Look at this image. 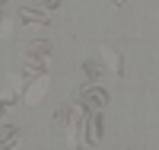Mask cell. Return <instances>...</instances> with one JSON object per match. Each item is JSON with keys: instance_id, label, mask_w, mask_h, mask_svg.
<instances>
[{"instance_id": "1", "label": "cell", "mask_w": 159, "mask_h": 150, "mask_svg": "<svg viewBox=\"0 0 159 150\" xmlns=\"http://www.w3.org/2000/svg\"><path fill=\"white\" fill-rule=\"evenodd\" d=\"M45 90H48V77H38V80H35V83H32V93H25V96H22V99H25V102H29V105H35L38 99H42V96H45Z\"/></svg>"}, {"instance_id": "2", "label": "cell", "mask_w": 159, "mask_h": 150, "mask_svg": "<svg viewBox=\"0 0 159 150\" xmlns=\"http://www.w3.org/2000/svg\"><path fill=\"white\" fill-rule=\"evenodd\" d=\"M99 54L105 61H108V67H111V74H121V58H118V54L111 51V48H99Z\"/></svg>"}, {"instance_id": "3", "label": "cell", "mask_w": 159, "mask_h": 150, "mask_svg": "<svg viewBox=\"0 0 159 150\" xmlns=\"http://www.w3.org/2000/svg\"><path fill=\"white\" fill-rule=\"evenodd\" d=\"M22 22H29V26H35V22H48V13H38V10H22V16H19Z\"/></svg>"}, {"instance_id": "4", "label": "cell", "mask_w": 159, "mask_h": 150, "mask_svg": "<svg viewBox=\"0 0 159 150\" xmlns=\"http://www.w3.org/2000/svg\"><path fill=\"white\" fill-rule=\"evenodd\" d=\"M16 138H22L19 131H7L3 138H0V147H13V144H16Z\"/></svg>"}, {"instance_id": "5", "label": "cell", "mask_w": 159, "mask_h": 150, "mask_svg": "<svg viewBox=\"0 0 159 150\" xmlns=\"http://www.w3.org/2000/svg\"><path fill=\"white\" fill-rule=\"evenodd\" d=\"M115 3H121V0H115Z\"/></svg>"}]
</instances>
